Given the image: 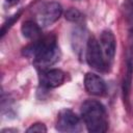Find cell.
<instances>
[{
    "mask_svg": "<svg viewBox=\"0 0 133 133\" xmlns=\"http://www.w3.org/2000/svg\"><path fill=\"white\" fill-rule=\"evenodd\" d=\"M23 53L26 56L33 57L34 65L41 71L48 70V68L57 62L60 57V51L54 34H49L36 39L24 48Z\"/></svg>",
    "mask_w": 133,
    "mask_h": 133,
    "instance_id": "1",
    "label": "cell"
},
{
    "mask_svg": "<svg viewBox=\"0 0 133 133\" xmlns=\"http://www.w3.org/2000/svg\"><path fill=\"white\" fill-rule=\"evenodd\" d=\"M81 114L87 130L103 133L108 129V118L104 106L96 100H86L81 106Z\"/></svg>",
    "mask_w": 133,
    "mask_h": 133,
    "instance_id": "2",
    "label": "cell"
},
{
    "mask_svg": "<svg viewBox=\"0 0 133 133\" xmlns=\"http://www.w3.org/2000/svg\"><path fill=\"white\" fill-rule=\"evenodd\" d=\"M86 61L89 66H91L92 69H95L99 72H105L108 68L107 60L104 56L101 45H100L99 41L94 36L89 37L87 41Z\"/></svg>",
    "mask_w": 133,
    "mask_h": 133,
    "instance_id": "3",
    "label": "cell"
},
{
    "mask_svg": "<svg viewBox=\"0 0 133 133\" xmlns=\"http://www.w3.org/2000/svg\"><path fill=\"white\" fill-rule=\"evenodd\" d=\"M62 14V7L58 2H49L41 7L36 14V23L41 27H48L55 23Z\"/></svg>",
    "mask_w": 133,
    "mask_h": 133,
    "instance_id": "4",
    "label": "cell"
},
{
    "mask_svg": "<svg viewBox=\"0 0 133 133\" xmlns=\"http://www.w3.org/2000/svg\"><path fill=\"white\" fill-rule=\"evenodd\" d=\"M56 129L59 132L66 133L80 131V119L72 110L63 109L58 113Z\"/></svg>",
    "mask_w": 133,
    "mask_h": 133,
    "instance_id": "5",
    "label": "cell"
},
{
    "mask_svg": "<svg viewBox=\"0 0 133 133\" xmlns=\"http://www.w3.org/2000/svg\"><path fill=\"white\" fill-rule=\"evenodd\" d=\"M65 75L61 70L58 69H48L42 71L39 76L41 85L46 88H55L60 86L64 81Z\"/></svg>",
    "mask_w": 133,
    "mask_h": 133,
    "instance_id": "6",
    "label": "cell"
},
{
    "mask_svg": "<svg viewBox=\"0 0 133 133\" xmlns=\"http://www.w3.org/2000/svg\"><path fill=\"white\" fill-rule=\"evenodd\" d=\"M84 86L88 94L92 96H103L106 91L104 80L94 73H87L84 77Z\"/></svg>",
    "mask_w": 133,
    "mask_h": 133,
    "instance_id": "7",
    "label": "cell"
},
{
    "mask_svg": "<svg viewBox=\"0 0 133 133\" xmlns=\"http://www.w3.org/2000/svg\"><path fill=\"white\" fill-rule=\"evenodd\" d=\"M100 45H101V48L103 50L106 60L107 61L112 60L114 57V54H115L116 43H115V37L110 30H104L101 33Z\"/></svg>",
    "mask_w": 133,
    "mask_h": 133,
    "instance_id": "8",
    "label": "cell"
},
{
    "mask_svg": "<svg viewBox=\"0 0 133 133\" xmlns=\"http://www.w3.org/2000/svg\"><path fill=\"white\" fill-rule=\"evenodd\" d=\"M41 26L33 21H26L21 27L22 34L28 39H36L41 35Z\"/></svg>",
    "mask_w": 133,
    "mask_h": 133,
    "instance_id": "9",
    "label": "cell"
},
{
    "mask_svg": "<svg viewBox=\"0 0 133 133\" xmlns=\"http://www.w3.org/2000/svg\"><path fill=\"white\" fill-rule=\"evenodd\" d=\"M132 63L130 61H128L127 64V72L125 75V79H124V85H123V91H124V98L127 100L128 99V95L130 91V86H131V81H132V73H133V69H132Z\"/></svg>",
    "mask_w": 133,
    "mask_h": 133,
    "instance_id": "10",
    "label": "cell"
},
{
    "mask_svg": "<svg viewBox=\"0 0 133 133\" xmlns=\"http://www.w3.org/2000/svg\"><path fill=\"white\" fill-rule=\"evenodd\" d=\"M65 19L71 21V22H75V23H78L80 22L82 19H83V16L82 14L76 9V8H70L65 11Z\"/></svg>",
    "mask_w": 133,
    "mask_h": 133,
    "instance_id": "11",
    "label": "cell"
},
{
    "mask_svg": "<svg viewBox=\"0 0 133 133\" xmlns=\"http://www.w3.org/2000/svg\"><path fill=\"white\" fill-rule=\"evenodd\" d=\"M20 15H21V11H19V12H17V14H15L14 16H11L3 25H2V28H1V37H3L4 36V34L6 33V31L12 26V24L19 19V17H20Z\"/></svg>",
    "mask_w": 133,
    "mask_h": 133,
    "instance_id": "12",
    "label": "cell"
},
{
    "mask_svg": "<svg viewBox=\"0 0 133 133\" xmlns=\"http://www.w3.org/2000/svg\"><path fill=\"white\" fill-rule=\"evenodd\" d=\"M34 132H47V128L43 123H35L32 124L27 129V133H34Z\"/></svg>",
    "mask_w": 133,
    "mask_h": 133,
    "instance_id": "13",
    "label": "cell"
},
{
    "mask_svg": "<svg viewBox=\"0 0 133 133\" xmlns=\"http://www.w3.org/2000/svg\"><path fill=\"white\" fill-rule=\"evenodd\" d=\"M19 0H7V2L9 3V4H15V3H17Z\"/></svg>",
    "mask_w": 133,
    "mask_h": 133,
    "instance_id": "14",
    "label": "cell"
},
{
    "mask_svg": "<svg viewBox=\"0 0 133 133\" xmlns=\"http://www.w3.org/2000/svg\"><path fill=\"white\" fill-rule=\"evenodd\" d=\"M128 1V4L130 5L131 8H133V0H127Z\"/></svg>",
    "mask_w": 133,
    "mask_h": 133,
    "instance_id": "15",
    "label": "cell"
}]
</instances>
